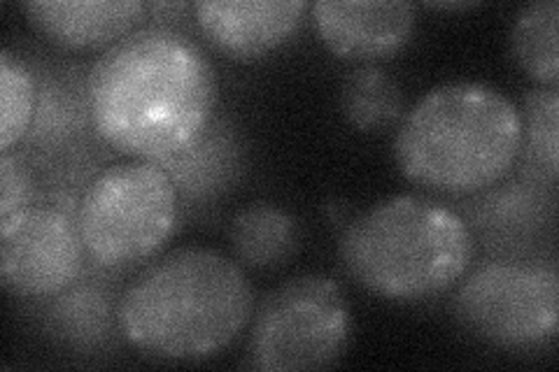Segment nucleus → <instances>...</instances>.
I'll list each match as a JSON object with an SVG mask.
<instances>
[{"instance_id":"f257e3e1","label":"nucleus","mask_w":559,"mask_h":372,"mask_svg":"<svg viewBox=\"0 0 559 372\" xmlns=\"http://www.w3.org/2000/svg\"><path fill=\"white\" fill-rule=\"evenodd\" d=\"M217 88L215 65L194 40L152 26L103 51L86 82V96L105 143L145 161H166L203 135L215 112Z\"/></svg>"},{"instance_id":"f03ea898","label":"nucleus","mask_w":559,"mask_h":372,"mask_svg":"<svg viewBox=\"0 0 559 372\" xmlns=\"http://www.w3.org/2000/svg\"><path fill=\"white\" fill-rule=\"evenodd\" d=\"M254 291L240 265L205 247H182L140 273L117 305V326L138 351L203 361L252 322Z\"/></svg>"},{"instance_id":"7ed1b4c3","label":"nucleus","mask_w":559,"mask_h":372,"mask_svg":"<svg viewBox=\"0 0 559 372\" xmlns=\"http://www.w3.org/2000/svg\"><path fill=\"white\" fill-rule=\"evenodd\" d=\"M518 105L485 82L429 88L399 121L394 158L411 182L445 193L492 187L520 156Z\"/></svg>"},{"instance_id":"20e7f679","label":"nucleus","mask_w":559,"mask_h":372,"mask_svg":"<svg viewBox=\"0 0 559 372\" xmlns=\"http://www.w3.org/2000/svg\"><path fill=\"white\" fill-rule=\"evenodd\" d=\"M338 254L366 291L413 303L457 285L474 259V236L457 212L401 193L349 221Z\"/></svg>"},{"instance_id":"39448f33","label":"nucleus","mask_w":559,"mask_h":372,"mask_svg":"<svg viewBox=\"0 0 559 372\" xmlns=\"http://www.w3.org/2000/svg\"><path fill=\"white\" fill-rule=\"evenodd\" d=\"M178 224V187L154 161L105 168L84 191L78 228L100 265H131L156 254Z\"/></svg>"},{"instance_id":"423d86ee","label":"nucleus","mask_w":559,"mask_h":372,"mask_svg":"<svg viewBox=\"0 0 559 372\" xmlns=\"http://www.w3.org/2000/svg\"><path fill=\"white\" fill-rule=\"evenodd\" d=\"M353 338L343 287L326 275H299L275 287L252 314L248 345L257 370H320L334 365Z\"/></svg>"},{"instance_id":"0eeeda50","label":"nucleus","mask_w":559,"mask_h":372,"mask_svg":"<svg viewBox=\"0 0 559 372\" xmlns=\"http://www.w3.org/2000/svg\"><path fill=\"white\" fill-rule=\"evenodd\" d=\"M454 316L476 338L501 349H532L557 335L559 279L552 268L487 263L454 296Z\"/></svg>"},{"instance_id":"6e6552de","label":"nucleus","mask_w":559,"mask_h":372,"mask_svg":"<svg viewBox=\"0 0 559 372\" xmlns=\"http://www.w3.org/2000/svg\"><path fill=\"white\" fill-rule=\"evenodd\" d=\"M78 224L55 205H26L0 219V279L22 298H49L84 268Z\"/></svg>"},{"instance_id":"1a4fd4ad","label":"nucleus","mask_w":559,"mask_h":372,"mask_svg":"<svg viewBox=\"0 0 559 372\" xmlns=\"http://www.w3.org/2000/svg\"><path fill=\"white\" fill-rule=\"evenodd\" d=\"M310 10L320 38L343 59L392 57L417 26V8L406 0H318Z\"/></svg>"},{"instance_id":"9d476101","label":"nucleus","mask_w":559,"mask_h":372,"mask_svg":"<svg viewBox=\"0 0 559 372\" xmlns=\"http://www.w3.org/2000/svg\"><path fill=\"white\" fill-rule=\"evenodd\" d=\"M308 8L306 0H199L194 14L222 55L257 59L287 43Z\"/></svg>"},{"instance_id":"9b49d317","label":"nucleus","mask_w":559,"mask_h":372,"mask_svg":"<svg viewBox=\"0 0 559 372\" xmlns=\"http://www.w3.org/2000/svg\"><path fill=\"white\" fill-rule=\"evenodd\" d=\"M24 12L51 43L84 49L127 38L147 5L140 0H33Z\"/></svg>"},{"instance_id":"f8f14e48","label":"nucleus","mask_w":559,"mask_h":372,"mask_svg":"<svg viewBox=\"0 0 559 372\" xmlns=\"http://www.w3.org/2000/svg\"><path fill=\"white\" fill-rule=\"evenodd\" d=\"M231 247L238 261L250 268H277L299 250V224L287 209L271 203H252L231 221Z\"/></svg>"},{"instance_id":"ddd939ff","label":"nucleus","mask_w":559,"mask_h":372,"mask_svg":"<svg viewBox=\"0 0 559 372\" xmlns=\"http://www.w3.org/2000/svg\"><path fill=\"white\" fill-rule=\"evenodd\" d=\"M341 110L353 129L382 133L404 119V92L388 70L364 63L349 70L341 86Z\"/></svg>"},{"instance_id":"4468645a","label":"nucleus","mask_w":559,"mask_h":372,"mask_svg":"<svg viewBox=\"0 0 559 372\" xmlns=\"http://www.w3.org/2000/svg\"><path fill=\"white\" fill-rule=\"evenodd\" d=\"M559 3L534 0L524 5L511 26V55L540 86L559 84Z\"/></svg>"},{"instance_id":"2eb2a0df","label":"nucleus","mask_w":559,"mask_h":372,"mask_svg":"<svg viewBox=\"0 0 559 372\" xmlns=\"http://www.w3.org/2000/svg\"><path fill=\"white\" fill-rule=\"evenodd\" d=\"M520 152L530 168L555 184L559 175V88L536 84L520 110Z\"/></svg>"},{"instance_id":"dca6fc26","label":"nucleus","mask_w":559,"mask_h":372,"mask_svg":"<svg viewBox=\"0 0 559 372\" xmlns=\"http://www.w3.org/2000/svg\"><path fill=\"white\" fill-rule=\"evenodd\" d=\"M0 149L8 152L24 137L35 110V80L10 49L0 51Z\"/></svg>"},{"instance_id":"f3484780","label":"nucleus","mask_w":559,"mask_h":372,"mask_svg":"<svg viewBox=\"0 0 559 372\" xmlns=\"http://www.w3.org/2000/svg\"><path fill=\"white\" fill-rule=\"evenodd\" d=\"M0 219L28 205L31 180L20 158H12L10 149L0 156Z\"/></svg>"},{"instance_id":"a211bd4d","label":"nucleus","mask_w":559,"mask_h":372,"mask_svg":"<svg viewBox=\"0 0 559 372\" xmlns=\"http://www.w3.org/2000/svg\"><path fill=\"white\" fill-rule=\"evenodd\" d=\"M427 5L436 10H468V8H476L478 0H462V3H427Z\"/></svg>"}]
</instances>
